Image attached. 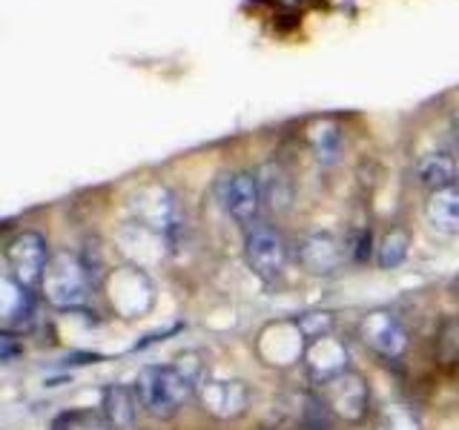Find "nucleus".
I'll list each match as a JSON object with an SVG mask.
<instances>
[{
	"label": "nucleus",
	"instance_id": "0eeeda50",
	"mask_svg": "<svg viewBox=\"0 0 459 430\" xmlns=\"http://www.w3.org/2000/svg\"><path fill=\"white\" fill-rule=\"evenodd\" d=\"M133 215L135 224L152 229V233L172 236L176 229H181V212L176 198L164 186H143V190L133 198Z\"/></svg>",
	"mask_w": 459,
	"mask_h": 430
},
{
	"label": "nucleus",
	"instance_id": "6e6552de",
	"mask_svg": "<svg viewBox=\"0 0 459 430\" xmlns=\"http://www.w3.org/2000/svg\"><path fill=\"white\" fill-rule=\"evenodd\" d=\"M359 339L382 358H399L408 350V330L391 310H370L359 322Z\"/></svg>",
	"mask_w": 459,
	"mask_h": 430
},
{
	"label": "nucleus",
	"instance_id": "6ab92c4d",
	"mask_svg": "<svg viewBox=\"0 0 459 430\" xmlns=\"http://www.w3.org/2000/svg\"><path fill=\"white\" fill-rule=\"evenodd\" d=\"M373 430H422V416L411 405H385L377 413Z\"/></svg>",
	"mask_w": 459,
	"mask_h": 430
},
{
	"label": "nucleus",
	"instance_id": "423d86ee",
	"mask_svg": "<svg viewBox=\"0 0 459 430\" xmlns=\"http://www.w3.org/2000/svg\"><path fill=\"white\" fill-rule=\"evenodd\" d=\"M219 201L224 212L241 227H250L258 212H262V186H258L255 172H233V176H224L219 184Z\"/></svg>",
	"mask_w": 459,
	"mask_h": 430
},
{
	"label": "nucleus",
	"instance_id": "ddd939ff",
	"mask_svg": "<svg viewBox=\"0 0 459 430\" xmlns=\"http://www.w3.org/2000/svg\"><path fill=\"white\" fill-rule=\"evenodd\" d=\"M100 408H104V419L112 425V430H133L138 422L141 399L135 393V387L109 384L104 396H100Z\"/></svg>",
	"mask_w": 459,
	"mask_h": 430
},
{
	"label": "nucleus",
	"instance_id": "412c9836",
	"mask_svg": "<svg viewBox=\"0 0 459 430\" xmlns=\"http://www.w3.org/2000/svg\"><path fill=\"white\" fill-rule=\"evenodd\" d=\"M296 324H299V330L305 333V339L307 341H316V339H325V336H333V313H305V315H299L296 319Z\"/></svg>",
	"mask_w": 459,
	"mask_h": 430
},
{
	"label": "nucleus",
	"instance_id": "a211bd4d",
	"mask_svg": "<svg viewBox=\"0 0 459 430\" xmlns=\"http://www.w3.org/2000/svg\"><path fill=\"white\" fill-rule=\"evenodd\" d=\"M408 250H411V233H408V229H402V227H394L391 233H385L382 241H379L377 264L382 270H394L408 258Z\"/></svg>",
	"mask_w": 459,
	"mask_h": 430
},
{
	"label": "nucleus",
	"instance_id": "b1692460",
	"mask_svg": "<svg viewBox=\"0 0 459 430\" xmlns=\"http://www.w3.org/2000/svg\"><path fill=\"white\" fill-rule=\"evenodd\" d=\"M18 353H23L18 339L12 336V330H4V336H0V362H12Z\"/></svg>",
	"mask_w": 459,
	"mask_h": 430
},
{
	"label": "nucleus",
	"instance_id": "1a4fd4ad",
	"mask_svg": "<svg viewBox=\"0 0 459 430\" xmlns=\"http://www.w3.org/2000/svg\"><path fill=\"white\" fill-rule=\"evenodd\" d=\"M198 399L215 419H238L247 413L250 387L238 379H204L198 384Z\"/></svg>",
	"mask_w": 459,
	"mask_h": 430
},
{
	"label": "nucleus",
	"instance_id": "aec40b11",
	"mask_svg": "<svg viewBox=\"0 0 459 430\" xmlns=\"http://www.w3.org/2000/svg\"><path fill=\"white\" fill-rule=\"evenodd\" d=\"M52 430H112L104 413L92 410H66L52 422Z\"/></svg>",
	"mask_w": 459,
	"mask_h": 430
},
{
	"label": "nucleus",
	"instance_id": "f03ea898",
	"mask_svg": "<svg viewBox=\"0 0 459 430\" xmlns=\"http://www.w3.org/2000/svg\"><path fill=\"white\" fill-rule=\"evenodd\" d=\"M40 293L57 310H78L90 298V267L75 253H55L40 279Z\"/></svg>",
	"mask_w": 459,
	"mask_h": 430
},
{
	"label": "nucleus",
	"instance_id": "20e7f679",
	"mask_svg": "<svg viewBox=\"0 0 459 430\" xmlns=\"http://www.w3.org/2000/svg\"><path fill=\"white\" fill-rule=\"evenodd\" d=\"M49 244L40 233H32V229H26V233L14 236L6 250H4V262L9 267L6 276H12L14 281H21L23 287H40V279H43V270L49 264Z\"/></svg>",
	"mask_w": 459,
	"mask_h": 430
},
{
	"label": "nucleus",
	"instance_id": "2eb2a0df",
	"mask_svg": "<svg viewBox=\"0 0 459 430\" xmlns=\"http://www.w3.org/2000/svg\"><path fill=\"white\" fill-rule=\"evenodd\" d=\"M0 319H4V327H21L32 319V298H29V287H23L21 281H14L12 276L0 279Z\"/></svg>",
	"mask_w": 459,
	"mask_h": 430
},
{
	"label": "nucleus",
	"instance_id": "393cba45",
	"mask_svg": "<svg viewBox=\"0 0 459 430\" xmlns=\"http://www.w3.org/2000/svg\"><path fill=\"white\" fill-rule=\"evenodd\" d=\"M353 258L356 262H368L370 258V229H365V233L359 236L356 247H353Z\"/></svg>",
	"mask_w": 459,
	"mask_h": 430
},
{
	"label": "nucleus",
	"instance_id": "5701e85b",
	"mask_svg": "<svg viewBox=\"0 0 459 430\" xmlns=\"http://www.w3.org/2000/svg\"><path fill=\"white\" fill-rule=\"evenodd\" d=\"M437 348H439V358H442L445 365L459 362V319L442 322Z\"/></svg>",
	"mask_w": 459,
	"mask_h": 430
},
{
	"label": "nucleus",
	"instance_id": "f8f14e48",
	"mask_svg": "<svg viewBox=\"0 0 459 430\" xmlns=\"http://www.w3.org/2000/svg\"><path fill=\"white\" fill-rule=\"evenodd\" d=\"M348 358H351L348 348L333 336L307 341V348H305V365L316 382H325L330 376H339V373L351 370Z\"/></svg>",
	"mask_w": 459,
	"mask_h": 430
},
{
	"label": "nucleus",
	"instance_id": "39448f33",
	"mask_svg": "<svg viewBox=\"0 0 459 430\" xmlns=\"http://www.w3.org/2000/svg\"><path fill=\"white\" fill-rule=\"evenodd\" d=\"M244 255L258 279L273 281L281 276L287 264V241L276 227L270 224H253L244 236Z\"/></svg>",
	"mask_w": 459,
	"mask_h": 430
},
{
	"label": "nucleus",
	"instance_id": "4468645a",
	"mask_svg": "<svg viewBox=\"0 0 459 430\" xmlns=\"http://www.w3.org/2000/svg\"><path fill=\"white\" fill-rule=\"evenodd\" d=\"M258 186H262V198L273 212H287L293 207V178L279 161H267L258 167Z\"/></svg>",
	"mask_w": 459,
	"mask_h": 430
},
{
	"label": "nucleus",
	"instance_id": "9b49d317",
	"mask_svg": "<svg viewBox=\"0 0 459 430\" xmlns=\"http://www.w3.org/2000/svg\"><path fill=\"white\" fill-rule=\"evenodd\" d=\"M296 258L307 272H313V276H330V272H336L342 267L344 247H342V241L336 236L313 233L307 238H301Z\"/></svg>",
	"mask_w": 459,
	"mask_h": 430
},
{
	"label": "nucleus",
	"instance_id": "9d476101",
	"mask_svg": "<svg viewBox=\"0 0 459 430\" xmlns=\"http://www.w3.org/2000/svg\"><path fill=\"white\" fill-rule=\"evenodd\" d=\"M307 339L299 330L296 319L293 322H281V324H270L262 336H258V353H262L270 365H293L299 358H305Z\"/></svg>",
	"mask_w": 459,
	"mask_h": 430
},
{
	"label": "nucleus",
	"instance_id": "a878e982",
	"mask_svg": "<svg viewBox=\"0 0 459 430\" xmlns=\"http://www.w3.org/2000/svg\"><path fill=\"white\" fill-rule=\"evenodd\" d=\"M451 133H454V138H456V143H459V112L451 118Z\"/></svg>",
	"mask_w": 459,
	"mask_h": 430
},
{
	"label": "nucleus",
	"instance_id": "4be33fe9",
	"mask_svg": "<svg viewBox=\"0 0 459 430\" xmlns=\"http://www.w3.org/2000/svg\"><path fill=\"white\" fill-rule=\"evenodd\" d=\"M310 143H313V150H316V158L319 161H333V158L339 155L342 150V133L339 129H313V135H310Z\"/></svg>",
	"mask_w": 459,
	"mask_h": 430
},
{
	"label": "nucleus",
	"instance_id": "f3484780",
	"mask_svg": "<svg viewBox=\"0 0 459 430\" xmlns=\"http://www.w3.org/2000/svg\"><path fill=\"white\" fill-rule=\"evenodd\" d=\"M416 181L425 190L437 193V190H445V186L456 184V161L454 155L448 152H428L425 158H420V164H416Z\"/></svg>",
	"mask_w": 459,
	"mask_h": 430
},
{
	"label": "nucleus",
	"instance_id": "f257e3e1",
	"mask_svg": "<svg viewBox=\"0 0 459 430\" xmlns=\"http://www.w3.org/2000/svg\"><path fill=\"white\" fill-rule=\"evenodd\" d=\"M135 393L143 410L158 416V419H169L193 396H198V384L178 365H152L141 370Z\"/></svg>",
	"mask_w": 459,
	"mask_h": 430
},
{
	"label": "nucleus",
	"instance_id": "7ed1b4c3",
	"mask_svg": "<svg viewBox=\"0 0 459 430\" xmlns=\"http://www.w3.org/2000/svg\"><path fill=\"white\" fill-rule=\"evenodd\" d=\"M316 396L322 399V405L344 422H362L368 416L370 405V387L365 376H359L356 370H344L339 376H330L319 382Z\"/></svg>",
	"mask_w": 459,
	"mask_h": 430
},
{
	"label": "nucleus",
	"instance_id": "dca6fc26",
	"mask_svg": "<svg viewBox=\"0 0 459 430\" xmlns=\"http://www.w3.org/2000/svg\"><path fill=\"white\" fill-rule=\"evenodd\" d=\"M425 215L437 229H442V233H459V184L430 193L425 204Z\"/></svg>",
	"mask_w": 459,
	"mask_h": 430
}]
</instances>
